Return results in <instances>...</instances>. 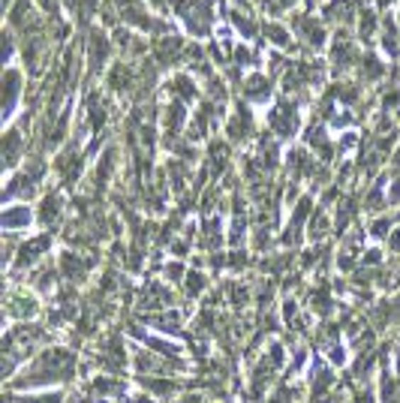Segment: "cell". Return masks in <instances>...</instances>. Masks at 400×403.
<instances>
[{
	"mask_svg": "<svg viewBox=\"0 0 400 403\" xmlns=\"http://www.w3.org/2000/svg\"><path fill=\"white\" fill-rule=\"evenodd\" d=\"M382 48H385V55L389 57H400V33H397V28L389 21V28L382 31Z\"/></svg>",
	"mask_w": 400,
	"mask_h": 403,
	"instance_id": "obj_21",
	"label": "cell"
},
{
	"mask_svg": "<svg viewBox=\"0 0 400 403\" xmlns=\"http://www.w3.org/2000/svg\"><path fill=\"white\" fill-rule=\"evenodd\" d=\"M148 4H151V6H160V9H162V6H169V0H148Z\"/></svg>",
	"mask_w": 400,
	"mask_h": 403,
	"instance_id": "obj_29",
	"label": "cell"
},
{
	"mask_svg": "<svg viewBox=\"0 0 400 403\" xmlns=\"http://www.w3.org/2000/svg\"><path fill=\"white\" fill-rule=\"evenodd\" d=\"M24 154V133L18 130H9L6 138H4V162H6V169L16 166V160Z\"/></svg>",
	"mask_w": 400,
	"mask_h": 403,
	"instance_id": "obj_12",
	"label": "cell"
},
{
	"mask_svg": "<svg viewBox=\"0 0 400 403\" xmlns=\"http://www.w3.org/2000/svg\"><path fill=\"white\" fill-rule=\"evenodd\" d=\"M36 4H40V9L48 18H57V0H36Z\"/></svg>",
	"mask_w": 400,
	"mask_h": 403,
	"instance_id": "obj_25",
	"label": "cell"
},
{
	"mask_svg": "<svg viewBox=\"0 0 400 403\" xmlns=\"http://www.w3.org/2000/svg\"><path fill=\"white\" fill-rule=\"evenodd\" d=\"M166 91L172 94V99H181V103H193L199 96V87L193 84V75H187V72L174 75V79L166 84Z\"/></svg>",
	"mask_w": 400,
	"mask_h": 403,
	"instance_id": "obj_10",
	"label": "cell"
},
{
	"mask_svg": "<svg viewBox=\"0 0 400 403\" xmlns=\"http://www.w3.org/2000/svg\"><path fill=\"white\" fill-rule=\"evenodd\" d=\"M304 138H307V145H310V148H316V150H319V157H322V160H331V145H328V136H325L322 127H310Z\"/></svg>",
	"mask_w": 400,
	"mask_h": 403,
	"instance_id": "obj_17",
	"label": "cell"
},
{
	"mask_svg": "<svg viewBox=\"0 0 400 403\" xmlns=\"http://www.w3.org/2000/svg\"><path fill=\"white\" fill-rule=\"evenodd\" d=\"M109 55H111V40L103 33V31H91L87 33V70L91 72H99L106 64H109Z\"/></svg>",
	"mask_w": 400,
	"mask_h": 403,
	"instance_id": "obj_4",
	"label": "cell"
},
{
	"mask_svg": "<svg viewBox=\"0 0 400 403\" xmlns=\"http://www.w3.org/2000/svg\"><path fill=\"white\" fill-rule=\"evenodd\" d=\"M52 244V238H36V241H28V244H21V253H18V265H30V262H36L43 253H45V247Z\"/></svg>",
	"mask_w": 400,
	"mask_h": 403,
	"instance_id": "obj_14",
	"label": "cell"
},
{
	"mask_svg": "<svg viewBox=\"0 0 400 403\" xmlns=\"http://www.w3.org/2000/svg\"><path fill=\"white\" fill-rule=\"evenodd\" d=\"M262 36H265V40H271L277 48H292L289 31H286L283 24H277V21H265V24H262Z\"/></svg>",
	"mask_w": 400,
	"mask_h": 403,
	"instance_id": "obj_15",
	"label": "cell"
},
{
	"mask_svg": "<svg viewBox=\"0 0 400 403\" xmlns=\"http://www.w3.org/2000/svg\"><path fill=\"white\" fill-rule=\"evenodd\" d=\"M28 220H30V211L28 208H9L6 214H4V223H6V229H18V226H28Z\"/></svg>",
	"mask_w": 400,
	"mask_h": 403,
	"instance_id": "obj_22",
	"label": "cell"
},
{
	"mask_svg": "<svg viewBox=\"0 0 400 403\" xmlns=\"http://www.w3.org/2000/svg\"><path fill=\"white\" fill-rule=\"evenodd\" d=\"M361 64V52H358V45L349 40V33L346 31H337L334 33V45H331V67L337 75H343L346 70H352Z\"/></svg>",
	"mask_w": 400,
	"mask_h": 403,
	"instance_id": "obj_2",
	"label": "cell"
},
{
	"mask_svg": "<svg viewBox=\"0 0 400 403\" xmlns=\"http://www.w3.org/2000/svg\"><path fill=\"white\" fill-rule=\"evenodd\" d=\"M373 33H377V16H373L370 9H361V16H358V40L370 43Z\"/></svg>",
	"mask_w": 400,
	"mask_h": 403,
	"instance_id": "obj_19",
	"label": "cell"
},
{
	"mask_svg": "<svg viewBox=\"0 0 400 403\" xmlns=\"http://www.w3.org/2000/svg\"><path fill=\"white\" fill-rule=\"evenodd\" d=\"M208 162H211V172L220 175L223 169H226V162H229V148L223 145V142H211V148H208Z\"/></svg>",
	"mask_w": 400,
	"mask_h": 403,
	"instance_id": "obj_16",
	"label": "cell"
},
{
	"mask_svg": "<svg viewBox=\"0 0 400 403\" xmlns=\"http://www.w3.org/2000/svg\"><path fill=\"white\" fill-rule=\"evenodd\" d=\"M355 6H358L355 0H328V4H325V21L337 24V31H346V24L355 16H361V12H355Z\"/></svg>",
	"mask_w": 400,
	"mask_h": 403,
	"instance_id": "obj_9",
	"label": "cell"
},
{
	"mask_svg": "<svg viewBox=\"0 0 400 403\" xmlns=\"http://www.w3.org/2000/svg\"><path fill=\"white\" fill-rule=\"evenodd\" d=\"M292 4H295V0H274V6H277L280 12H283V9H289Z\"/></svg>",
	"mask_w": 400,
	"mask_h": 403,
	"instance_id": "obj_28",
	"label": "cell"
},
{
	"mask_svg": "<svg viewBox=\"0 0 400 403\" xmlns=\"http://www.w3.org/2000/svg\"><path fill=\"white\" fill-rule=\"evenodd\" d=\"M187 55V45L181 36H160L157 45H154V57H157V67H172V64H178V60Z\"/></svg>",
	"mask_w": 400,
	"mask_h": 403,
	"instance_id": "obj_7",
	"label": "cell"
},
{
	"mask_svg": "<svg viewBox=\"0 0 400 403\" xmlns=\"http://www.w3.org/2000/svg\"><path fill=\"white\" fill-rule=\"evenodd\" d=\"M253 115H250V106L247 103H238V109L232 111V118L226 121V136H229V142L235 145H241L247 142L250 136H253Z\"/></svg>",
	"mask_w": 400,
	"mask_h": 403,
	"instance_id": "obj_6",
	"label": "cell"
},
{
	"mask_svg": "<svg viewBox=\"0 0 400 403\" xmlns=\"http://www.w3.org/2000/svg\"><path fill=\"white\" fill-rule=\"evenodd\" d=\"M301 127V115H298V106L292 99H280L277 106L268 111V130L277 138H289Z\"/></svg>",
	"mask_w": 400,
	"mask_h": 403,
	"instance_id": "obj_1",
	"label": "cell"
},
{
	"mask_svg": "<svg viewBox=\"0 0 400 403\" xmlns=\"http://www.w3.org/2000/svg\"><path fill=\"white\" fill-rule=\"evenodd\" d=\"M391 250H394V253H400V229L391 235Z\"/></svg>",
	"mask_w": 400,
	"mask_h": 403,
	"instance_id": "obj_27",
	"label": "cell"
},
{
	"mask_svg": "<svg viewBox=\"0 0 400 403\" xmlns=\"http://www.w3.org/2000/svg\"><path fill=\"white\" fill-rule=\"evenodd\" d=\"M328 232V220H325V214L319 211L316 217H310V238H322Z\"/></svg>",
	"mask_w": 400,
	"mask_h": 403,
	"instance_id": "obj_23",
	"label": "cell"
},
{
	"mask_svg": "<svg viewBox=\"0 0 400 403\" xmlns=\"http://www.w3.org/2000/svg\"><path fill=\"white\" fill-rule=\"evenodd\" d=\"M21 79L24 75L16 67H9L4 72V118L6 121L12 118V111H16V106H18V96H24V82Z\"/></svg>",
	"mask_w": 400,
	"mask_h": 403,
	"instance_id": "obj_8",
	"label": "cell"
},
{
	"mask_svg": "<svg viewBox=\"0 0 400 403\" xmlns=\"http://www.w3.org/2000/svg\"><path fill=\"white\" fill-rule=\"evenodd\" d=\"M253 52H250V48H244V45H238V48H235V64H238V67H250V64H253Z\"/></svg>",
	"mask_w": 400,
	"mask_h": 403,
	"instance_id": "obj_24",
	"label": "cell"
},
{
	"mask_svg": "<svg viewBox=\"0 0 400 403\" xmlns=\"http://www.w3.org/2000/svg\"><path fill=\"white\" fill-rule=\"evenodd\" d=\"M292 28L298 33V40H301L307 48H313V52H319V48L325 45V28H322V21H316L313 16H307V12H298V16H292Z\"/></svg>",
	"mask_w": 400,
	"mask_h": 403,
	"instance_id": "obj_3",
	"label": "cell"
},
{
	"mask_svg": "<svg viewBox=\"0 0 400 403\" xmlns=\"http://www.w3.org/2000/svg\"><path fill=\"white\" fill-rule=\"evenodd\" d=\"M271 87L274 84H271L268 75L253 72V75H247V79L241 82V96H244L247 106H265L271 99Z\"/></svg>",
	"mask_w": 400,
	"mask_h": 403,
	"instance_id": "obj_5",
	"label": "cell"
},
{
	"mask_svg": "<svg viewBox=\"0 0 400 403\" xmlns=\"http://www.w3.org/2000/svg\"><path fill=\"white\" fill-rule=\"evenodd\" d=\"M385 75V67L379 64L377 55H361V64H358V84H373L377 79Z\"/></svg>",
	"mask_w": 400,
	"mask_h": 403,
	"instance_id": "obj_11",
	"label": "cell"
},
{
	"mask_svg": "<svg viewBox=\"0 0 400 403\" xmlns=\"http://www.w3.org/2000/svg\"><path fill=\"white\" fill-rule=\"evenodd\" d=\"M60 205H64V202L57 199V193L45 196V199H43V208H40V220H43V223H48V226H55V223H57V217H60Z\"/></svg>",
	"mask_w": 400,
	"mask_h": 403,
	"instance_id": "obj_18",
	"label": "cell"
},
{
	"mask_svg": "<svg viewBox=\"0 0 400 403\" xmlns=\"http://www.w3.org/2000/svg\"><path fill=\"white\" fill-rule=\"evenodd\" d=\"M60 268H64V274L70 277V280H84L87 268H91V262L76 256V253H64V259H60Z\"/></svg>",
	"mask_w": 400,
	"mask_h": 403,
	"instance_id": "obj_13",
	"label": "cell"
},
{
	"mask_svg": "<svg viewBox=\"0 0 400 403\" xmlns=\"http://www.w3.org/2000/svg\"><path fill=\"white\" fill-rule=\"evenodd\" d=\"M232 24L241 31V36H247V40H253V36H256V21L250 18V9H235L232 12Z\"/></svg>",
	"mask_w": 400,
	"mask_h": 403,
	"instance_id": "obj_20",
	"label": "cell"
},
{
	"mask_svg": "<svg viewBox=\"0 0 400 403\" xmlns=\"http://www.w3.org/2000/svg\"><path fill=\"white\" fill-rule=\"evenodd\" d=\"M202 286H205V283H202V277H199V274H196V277H190V283H187V289H190V292H199Z\"/></svg>",
	"mask_w": 400,
	"mask_h": 403,
	"instance_id": "obj_26",
	"label": "cell"
}]
</instances>
